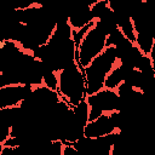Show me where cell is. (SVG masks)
<instances>
[{
	"mask_svg": "<svg viewBox=\"0 0 155 155\" xmlns=\"http://www.w3.org/2000/svg\"><path fill=\"white\" fill-rule=\"evenodd\" d=\"M116 131L110 122L109 115L103 114L93 121H88L84 127V137L86 138H101Z\"/></svg>",
	"mask_w": 155,
	"mask_h": 155,
	"instance_id": "6",
	"label": "cell"
},
{
	"mask_svg": "<svg viewBox=\"0 0 155 155\" xmlns=\"http://www.w3.org/2000/svg\"><path fill=\"white\" fill-rule=\"evenodd\" d=\"M71 110H73V115H74L75 120L79 124H81L82 126H86V124L88 122V111H90V107H88L86 99L81 101L75 107H71Z\"/></svg>",
	"mask_w": 155,
	"mask_h": 155,
	"instance_id": "11",
	"label": "cell"
},
{
	"mask_svg": "<svg viewBox=\"0 0 155 155\" xmlns=\"http://www.w3.org/2000/svg\"><path fill=\"white\" fill-rule=\"evenodd\" d=\"M42 85L52 91H57L58 88V78H57V73L52 71V70H47L44 74L42 78Z\"/></svg>",
	"mask_w": 155,
	"mask_h": 155,
	"instance_id": "13",
	"label": "cell"
},
{
	"mask_svg": "<svg viewBox=\"0 0 155 155\" xmlns=\"http://www.w3.org/2000/svg\"><path fill=\"white\" fill-rule=\"evenodd\" d=\"M133 69V68H130L128 65L126 64H122L120 62L116 63V65L110 70V73L107 75L105 80H104V88H108V90H116V87L124 82L127 73Z\"/></svg>",
	"mask_w": 155,
	"mask_h": 155,
	"instance_id": "8",
	"label": "cell"
},
{
	"mask_svg": "<svg viewBox=\"0 0 155 155\" xmlns=\"http://www.w3.org/2000/svg\"><path fill=\"white\" fill-rule=\"evenodd\" d=\"M2 148H4V145H2V144H0V154H1V150H2Z\"/></svg>",
	"mask_w": 155,
	"mask_h": 155,
	"instance_id": "16",
	"label": "cell"
},
{
	"mask_svg": "<svg viewBox=\"0 0 155 155\" xmlns=\"http://www.w3.org/2000/svg\"><path fill=\"white\" fill-rule=\"evenodd\" d=\"M105 40L107 35L94 25L93 21L92 27L88 29L75 51V62L80 67V69L84 70L93 58H96L104 51Z\"/></svg>",
	"mask_w": 155,
	"mask_h": 155,
	"instance_id": "3",
	"label": "cell"
},
{
	"mask_svg": "<svg viewBox=\"0 0 155 155\" xmlns=\"http://www.w3.org/2000/svg\"><path fill=\"white\" fill-rule=\"evenodd\" d=\"M134 45L144 56H149L155 45V38L151 33H136Z\"/></svg>",
	"mask_w": 155,
	"mask_h": 155,
	"instance_id": "10",
	"label": "cell"
},
{
	"mask_svg": "<svg viewBox=\"0 0 155 155\" xmlns=\"http://www.w3.org/2000/svg\"><path fill=\"white\" fill-rule=\"evenodd\" d=\"M11 136V130L7 126L0 125V144H4Z\"/></svg>",
	"mask_w": 155,
	"mask_h": 155,
	"instance_id": "14",
	"label": "cell"
},
{
	"mask_svg": "<svg viewBox=\"0 0 155 155\" xmlns=\"http://www.w3.org/2000/svg\"><path fill=\"white\" fill-rule=\"evenodd\" d=\"M0 155H18L15 148H10V147H4L1 150Z\"/></svg>",
	"mask_w": 155,
	"mask_h": 155,
	"instance_id": "15",
	"label": "cell"
},
{
	"mask_svg": "<svg viewBox=\"0 0 155 155\" xmlns=\"http://www.w3.org/2000/svg\"><path fill=\"white\" fill-rule=\"evenodd\" d=\"M58 88L57 92L62 101L70 107H75L78 103L86 98V82L84 70L75 63L62 69L57 73Z\"/></svg>",
	"mask_w": 155,
	"mask_h": 155,
	"instance_id": "1",
	"label": "cell"
},
{
	"mask_svg": "<svg viewBox=\"0 0 155 155\" xmlns=\"http://www.w3.org/2000/svg\"><path fill=\"white\" fill-rule=\"evenodd\" d=\"M117 58L114 47H105L104 51L91 61L84 69L86 82V96L93 94L104 88V80L110 70L116 65Z\"/></svg>",
	"mask_w": 155,
	"mask_h": 155,
	"instance_id": "2",
	"label": "cell"
},
{
	"mask_svg": "<svg viewBox=\"0 0 155 155\" xmlns=\"http://www.w3.org/2000/svg\"><path fill=\"white\" fill-rule=\"evenodd\" d=\"M23 119H28V117H25L23 115L19 105L0 109V125H2V126H7L11 128L16 124L21 122Z\"/></svg>",
	"mask_w": 155,
	"mask_h": 155,
	"instance_id": "9",
	"label": "cell"
},
{
	"mask_svg": "<svg viewBox=\"0 0 155 155\" xmlns=\"http://www.w3.org/2000/svg\"><path fill=\"white\" fill-rule=\"evenodd\" d=\"M90 10H91L93 21H97V19L102 18L110 8L108 6V0H99V1H94V2L90 4Z\"/></svg>",
	"mask_w": 155,
	"mask_h": 155,
	"instance_id": "12",
	"label": "cell"
},
{
	"mask_svg": "<svg viewBox=\"0 0 155 155\" xmlns=\"http://www.w3.org/2000/svg\"><path fill=\"white\" fill-rule=\"evenodd\" d=\"M85 99L90 107L88 121H93L103 114L120 110V98L114 90L103 88L93 94L86 96Z\"/></svg>",
	"mask_w": 155,
	"mask_h": 155,
	"instance_id": "4",
	"label": "cell"
},
{
	"mask_svg": "<svg viewBox=\"0 0 155 155\" xmlns=\"http://www.w3.org/2000/svg\"><path fill=\"white\" fill-rule=\"evenodd\" d=\"M67 22H68L69 27L71 28V31L80 30V29L85 28L86 25H88L90 23H92L93 18L91 15L90 5H86V6L76 10L74 13L69 15L67 17Z\"/></svg>",
	"mask_w": 155,
	"mask_h": 155,
	"instance_id": "7",
	"label": "cell"
},
{
	"mask_svg": "<svg viewBox=\"0 0 155 155\" xmlns=\"http://www.w3.org/2000/svg\"><path fill=\"white\" fill-rule=\"evenodd\" d=\"M34 87L30 85H13L0 87V109L18 107L21 102L27 99Z\"/></svg>",
	"mask_w": 155,
	"mask_h": 155,
	"instance_id": "5",
	"label": "cell"
}]
</instances>
